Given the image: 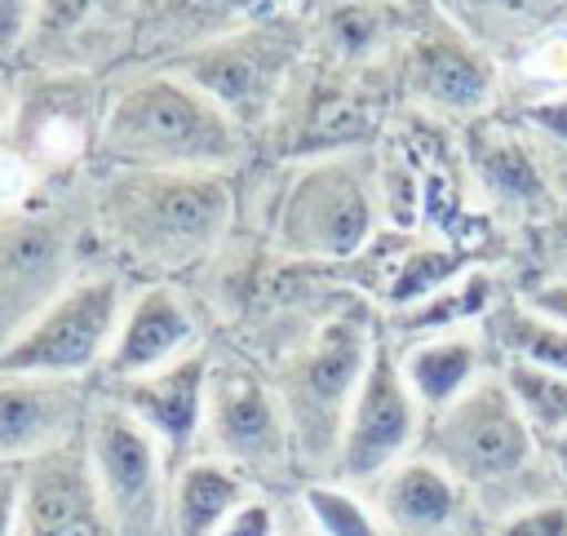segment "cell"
Instances as JSON below:
<instances>
[{
  "label": "cell",
  "mask_w": 567,
  "mask_h": 536,
  "mask_svg": "<svg viewBox=\"0 0 567 536\" xmlns=\"http://www.w3.org/2000/svg\"><path fill=\"white\" fill-rule=\"evenodd\" d=\"M487 536H567V496L549 492L536 501H523L487 523Z\"/></svg>",
  "instance_id": "cell-29"
},
{
  "label": "cell",
  "mask_w": 567,
  "mask_h": 536,
  "mask_svg": "<svg viewBox=\"0 0 567 536\" xmlns=\"http://www.w3.org/2000/svg\"><path fill=\"white\" fill-rule=\"evenodd\" d=\"M261 487L213 452H190L168 478V536H213Z\"/></svg>",
  "instance_id": "cell-22"
},
{
  "label": "cell",
  "mask_w": 567,
  "mask_h": 536,
  "mask_svg": "<svg viewBox=\"0 0 567 536\" xmlns=\"http://www.w3.org/2000/svg\"><path fill=\"white\" fill-rule=\"evenodd\" d=\"M465 164L492 208L523 221H545L558 199L554 186L536 159V137L514 120L501 115H474L465 120Z\"/></svg>",
  "instance_id": "cell-20"
},
{
  "label": "cell",
  "mask_w": 567,
  "mask_h": 536,
  "mask_svg": "<svg viewBox=\"0 0 567 536\" xmlns=\"http://www.w3.org/2000/svg\"><path fill=\"white\" fill-rule=\"evenodd\" d=\"M518 124H523L536 142H549L554 151L567 155V89L527 97V102L518 106Z\"/></svg>",
  "instance_id": "cell-30"
},
{
  "label": "cell",
  "mask_w": 567,
  "mask_h": 536,
  "mask_svg": "<svg viewBox=\"0 0 567 536\" xmlns=\"http://www.w3.org/2000/svg\"><path fill=\"white\" fill-rule=\"evenodd\" d=\"M106 80L89 71L13 66V106L4 142L31 164L44 186L84 182L97 168Z\"/></svg>",
  "instance_id": "cell-7"
},
{
  "label": "cell",
  "mask_w": 567,
  "mask_h": 536,
  "mask_svg": "<svg viewBox=\"0 0 567 536\" xmlns=\"http://www.w3.org/2000/svg\"><path fill=\"white\" fill-rule=\"evenodd\" d=\"M133 279L106 261L84 266L0 354L4 372H35V377H66V381H97L102 359L115 341L124 301Z\"/></svg>",
  "instance_id": "cell-9"
},
{
  "label": "cell",
  "mask_w": 567,
  "mask_h": 536,
  "mask_svg": "<svg viewBox=\"0 0 567 536\" xmlns=\"http://www.w3.org/2000/svg\"><path fill=\"white\" fill-rule=\"evenodd\" d=\"M18 523V470L0 465V536H13Z\"/></svg>",
  "instance_id": "cell-36"
},
{
  "label": "cell",
  "mask_w": 567,
  "mask_h": 536,
  "mask_svg": "<svg viewBox=\"0 0 567 536\" xmlns=\"http://www.w3.org/2000/svg\"><path fill=\"white\" fill-rule=\"evenodd\" d=\"M275 536H315L310 527H306V518L297 514V505H292V514H284V523H279V532Z\"/></svg>",
  "instance_id": "cell-39"
},
{
  "label": "cell",
  "mask_w": 567,
  "mask_h": 536,
  "mask_svg": "<svg viewBox=\"0 0 567 536\" xmlns=\"http://www.w3.org/2000/svg\"><path fill=\"white\" fill-rule=\"evenodd\" d=\"M279 523H284V514H279V505L266 496V492H257V496H248L213 536H275L279 532Z\"/></svg>",
  "instance_id": "cell-32"
},
{
  "label": "cell",
  "mask_w": 567,
  "mask_h": 536,
  "mask_svg": "<svg viewBox=\"0 0 567 536\" xmlns=\"http://www.w3.org/2000/svg\"><path fill=\"white\" fill-rule=\"evenodd\" d=\"M416 452L439 461L470 492V501L487 523L523 501L558 492L545 465L540 434L509 399L501 372H487L456 403L425 416V434Z\"/></svg>",
  "instance_id": "cell-4"
},
{
  "label": "cell",
  "mask_w": 567,
  "mask_h": 536,
  "mask_svg": "<svg viewBox=\"0 0 567 536\" xmlns=\"http://www.w3.org/2000/svg\"><path fill=\"white\" fill-rule=\"evenodd\" d=\"M239 199L230 173L195 168H93L89 230L97 261L133 284L186 279L204 270L235 230Z\"/></svg>",
  "instance_id": "cell-1"
},
{
  "label": "cell",
  "mask_w": 567,
  "mask_h": 536,
  "mask_svg": "<svg viewBox=\"0 0 567 536\" xmlns=\"http://www.w3.org/2000/svg\"><path fill=\"white\" fill-rule=\"evenodd\" d=\"M447 9V22L461 27L470 40H478L496 58H514L532 35L554 27L558 0H439Z\"/></svg>",
  "instance_id": "cell-25"
},
{
  "label": "cell",
  "mask_w": 567,
  "mask_h": 536,
  "mask_svg": "<svg viewBox=\"0 0 567 536\" xmlns=\"http://www.w3.org/2000/svg\"><path fill=\"white\" fill-rule=\"evenodd\" d=\"M514 80L527 89V97H540V93H554V89H567V22H554L545 27L540 35H532L514 58ZM523 97V102H527Z\"/></svg>",
  "instance_id": "cell-28"
},
{
  "label": "cell",
  "mask_w": 567,
  "mask_h": 536,
  "mask_svg": "<svg viewBox=\"0 0 567 536\" xmlns=\"http://www.w3.org/2000/svg\"><path fill=\"white\" fill-rule=\"evenodd\" d=\"M518 297H523L532 310H540V315L567 323V279H536V284L523 288Z\"/></svg>",
  "instance_id": "cell-34"
},
{
  "label": "cell",
  "mask_w": 567,
  "mask_h": 536,
  "mask_svg": "<svg viewBox=\"0 0 567 536\" xmlns=\"http://www.w3.org/2000/svg\"><path fill=\"white\" fill-rule=\"evenodd\" d=\"M297 514L315 536H390L372 501L337 478H310L297 487Z\"/></svg>",
  "instance_id": "cell-26"
},
{
  "label": "cell",
  "mask_w": 567,
  "mask_h": 536,
  "mask_svg": "<svg viewBox=\"0 0 567 536\" xmlns=\"http://www.w3.org/2000/svg\"><path fill=\"white\" fill-rule=\"evenodd\" d=\"M208 341L213 337L204 328V310L186 284H177V279L133 284L124 315H120V328H115V341H111L93 385L146 377L155 368H168V363L195 354Z\"/></svg>",
  "instance_id": "cell-14"
},
{
  "label": "cell",
  "mask_w": 567,
  "mask_h": 536,
  "mask_svg": "<svg viewBox=\"0 0 567 536\" xmlns=\"http://www.w3.org/2000/svg\"><path fill=\"white\" fill-rule=\"evenodd\" d=\"M49 186L31 173V164L0 137V213H13V208H27L31 199H40Z\"/></svg>",
  "instance_id": "cell-31"
},
{
  "label": "cell",
  "mask_w": 567,
  "mask_h": 536,
  "mask_svg": "<svg viewBox=\"0 0 567 536\" xmlns=\"http://www.w3.org/2000/svg\"><path fill=\"white\" fill-rule=\"evenodd\" d=\"M248 128L173 66H124L106 80L97 168L239 173Z\"/></svg>",
  "instance_id": "cell-2"
},
{
  "label": "cell",
  "mask_w": 567,
  "mask_h": 536,
  "mask_svg": "<svg viewBox=\"0 0 567 536\" xmlns=\"http://www.w3.org/2000/svg\"><path fill=\"white\" fill-rule=\"evenodd\" d=\"M478 328L496 350V363H532V368L567 372V323L532 310L518 292H501V301L483 315Z\"/></svg>",
  "instance_id": "cell-24"
},
{
  "label": "cell",
  "mask_w": 567,
  "mask_h": 536,
  "mask_svg": "<svg viewBox=\"0 0 567 536\" xmlns=\"http://www.w3.org/2000/svg\"><path fill=\"white\" fill-rule=\"evenodd\" d=\"M93 381L0 368V465H27L84 434Z\"/></svg>",
  "instance_id": "cell-17"
},
{
  "label": "cell",
  "mask_w": 567,
  "mask_h": 536,
  "mask_svg": "<svg viewBox=\"0 0 567 536\" xmlns=\"http://www.w3.org/2000/svg\"><path fill=\"white\" fill-rule=\"evenodd\" d=\"M381 173L363 151H328L301 159L275 199L270 239L288 261H350L377 239Z\"/></svg>",
  "instance_id": "cell-6"
},
{
  "label": "cell",
  "mask_w": 567,
  "mask_h": 536,
  "mask_svg": "<svg viewBox=\"0 0 567 536\" xmlns=\"http://www.w3.org/2000/svg\"><path fill=\"white\" fill-rule=\"evenodd\" d=\"M199 452L230 461L261 492L279 487L284 478H297L288 421H284V408L275 399L270 372L226 341H213Z\"/></svg>",
  "instance_id": "cell-8"
},
{
  "label": "cell",
  "mask_w": 567,
  "mask_h": 536,
  "mask_svg": "<svg viewBox=\"0 0 567 536\" xmlns=\"http://www.w3.org/2000/svg\"><path fill=\"white\" fill-rule=\"evenodd\" d=\"M297 58V31L279 22H244L230 31H213L208 40L182 49L177 58L159 62L204 89L235 124L248 133L266 124L275 102L284 97L288 62Z\"/></svg>",
  "instance_id": "cell-11"
},
{
  "label": "cell",
  "mask_w": 567,
  "mask_h": 536,
  "mask_svg": "<svg viewBox=\"0 0 567 536\" xmlns=\"http://www.w3.org/2000/svg\"><path fill=\"white\" fill-rule=\"evenodd\" d=\"M84 447L111 536H168V452L111 394L93 385Z\"/></svg>",
  "instance_id": "cell-10"
},
{
  "label": "cell",
  "mask_w": 567,
  "mask_h": 536,
  "mask_svg": "<svg viewBox=\"0 0 567 536\" xmlns=\"http://www.w3.org/2000/svg\"><path fill=\"white\" fill-rule=\"evenodd\" d=\"M496 372L540 439L567 430V372H549L532 363H496Z\"/></svg>",
  "instance_id": "cell-27"
},
{
  "label": "cell",
  "mask_w": 567,
  "mask_h": 536,
  "mask_svg": "<svg viewBox=\"0 0 567 536\" xmlns=\"http://www.w3.org/2000/svg\"><path fill=\"white\" fill-rule=\"evenodd\" d=\"M540 447H545V465H549V474H554L558 492L567 496V430H558V434L540 439Z\"/></svg>",
  "instance_id": "cell-37"
},
{
  "label": "cell",
  "mask_w": 567,
  "mask_h": 536,
  "mask_svg": "<svg viewBox=\"0 0 567 536\" xmlns=\"http://www.w3.org/2000/svg\"><path fill=\"white\" fill-rule=\"evenodd\" d=\"M381 310L368 301H337L319 319H310L297 341L279 350V359L266 368L275 399L288 421L297 478H328L337 439L350 412V399L363 381V368L372 359V346L381 337Z\"/></svg>",
  "instance_id": "cell-3"
},
{
  "label": "cell",
  "mask_w": 567,
  "mask_h": 536,
  "mask_svg": "<svg viewBox=\"0 0 567 536\" xmlns=\"http://www.w3.org/2000/svg\"><path fill=\"white\" fill-rule=\"evenodd\" d=\"M421 434H425V408L408 390V381L399 372L394 341L381 328V337L372 346V359L363 368V381L350 399L328 478L350 483V487H368L394 461L412 456L421 447Z\"/></svg>",
  "instance_id": "cell-12"
},
{
  "label": "cell",
  "mask_w": 567,
  "mask_h": 536,
  "mask_svg": "<svg viewBox=\"0 0 567 536\" xmlns=\"http://www.w3.org/2000/svg\"><path fill=\"white\" fill-rule=\"evenodd\" d=\"M208 363H213V341L199 346L195 354L168 363V368H155L146 377H128L115 385H97V390L111 394L133 421H142L146 434L177 465L190 452H199L204 408H208Z\"/></svg>",
  "instance_id": "cell-19"
},
{
  "label": "cell",
  "mask_w": 567,
  "mask_h": 536,
  "mask_svg": "<svg viewBox=\"0 0 567 536\" xmlns=\"http://www.w3.org/2000/svg\"><path fill=\"white\" fill-rule=\"evenodd\" d=\"M13 536H111L84 434L18 465Z\"/></svg>",
  "instance_id": "cell-15"
},
{
  "label": "cell",
  "mask_w": 567,
  "mask_h": 536,
  "mask_svg": "<svg viewBox=\"0 0 567 536\" xmlns=\"http://www.w3.org/2000/svg\"><path fill=\"white\" fill-rule=\"evenodd\" d=\"M536 226L545 230V244H549V257H554V275H545V279H567V204L558 199V208Z\"/></svg>",
  "instance_id": "cell-35"
},
{
  "label": "cell",
  "mask_w": 567,
  "mask_h": 536,
  "mask_svg": "<svg viewBox=\"0 0 567 536\" xmlns=\"http://www.w3.org/2000/svg\"><path fill=\"white\" fill-rule=\"evenodd\" d=\"M390 536H487V518L470 492L425 452L394 461L368 487H359Z\"/></svg>",
  "instance_id": "cell-16"
},
{
  "label": "cell",
  "mask_w": 567,
  "mask_h": 536,
  "mask_svg": "<svg viewBox=\"0 0 567 536\" xmlns=\"http://www.w3.org/2000/svg\"><path fill=\"white\" fill-rule=\"evenodd\" d=\"M501 279L487 270V266H470V270H456L447 284H439L434 292L416 297L412 306L403 310H390L381 315L385 332L394 341H408V337H425V332H452V328H474L483 323V315L501 301Z\"/></svg>",
  "instance_id": "cell-23"
},
{
  "label": "cell",
  "mask_w": 567,
  "mask_h": 536,
  "mask_svg": "<svg viewBox=\"0 0 567 536\" xmlns=\"http://www.w3.org/2000/svg\"><path fill=\"white\" fill-rule=\"evenodd\" d=\"M137 53V0H35L13 66L120 75Z\"/></svg>",
  "instance_id": "cell-13"
},
{
  "label": "cell",
  "mask_w": 567,
  "mask_h": 536,
  "mask_svg": "<svg viewBox=\"0 0 567 536\" xmlns=\"http://www.w3.org/2000/svg\"><path fill=\"white\" fill-rule=\"evenodd\" d=\"M31 13H35V0H0V62L13 66V53L27 35Z\"/></svg>",
  "instance_id": "cell-33"
},
{
  "label": "cell",
  "mask_w": 567,
  "mask_h": 536,
  "mask_svg": "<svg viewBox=\"0 0 567 536\" xmlns=\"http://www.w3.org/2000/svg\"><path fill=\"white\" fill-rule=\"evenodd\" d=\"M408 84L421 106L452 120H474L487 115L501 93V58L470 40L461 27L434 22L412 40Z\"/></svg>",
  "instance_id": "cell-18"
},
{
  "label": "cell",
  "mask_w": 567,
  "mask_h": 536,
  "mask_svg": "<svg viewBox=\"0 0 567 536\" xmlns=\"http://www.w3.org/2000/svg\"><path fill=\"white\" fill-rule=\"evenodd\" d=\"M394 354H399V372H403L408 390L416 394V403L425 408V416L443 412L465 390H474L487 372H496V350L487 346L478 323L394 341Z\"/></svg>",
  "instance_id": "cell-21"
},
{
  "label": "cell",
  "mask_w": 567,
  "mask_h": 536,
  "mask_svg": "<svg viewBox=\"0 0 567 536\" xmlns=\"http://www.w3.org/2000/svg\"><path fill=\"white\" fill-rule=\"evenodd\" d=\"M9 106H13V66L0 62V137H4V124H9Z\"/></svg>",
  "instance_id": "cell-38"
},
{
  "label": "cell",
  "mask_w": 567,
  "mask_h": 536,
  "mask_svg": "<svg viewBox=\"0 0 567 536\" xmlns=\"http://www.w3.org/2000/svg\"><path fill=\"white\" fill-rule=\"evenodd\" d=\"M89 177L49 186L27 208L0 213V354L84 266L97 261L89 230Z\"/></svg>",
  "instance_id": "cell-5"
}]
</instances>
